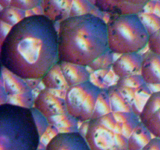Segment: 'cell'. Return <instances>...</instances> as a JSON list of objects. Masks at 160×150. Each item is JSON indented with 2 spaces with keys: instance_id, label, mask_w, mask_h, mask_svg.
Returning <instances> with one entry per match:
<instances>
[{
  "instance_id": "1",
  "label": "cell",
  "mask_w": 160,
  "mask_h": 150,
  "mask_svg": "<svg viewBox=\"0 0 160 150\" xmlns=\"http://www.w3.org/2000/svg\"><path fill=\"white\" fill-rule=\"evenodd\" d=\"M56 23L34 15L12 27L0 47L2 67L23 80L42 79L59 62Z\"/></svg>"
},
{
  "instance_id": "2",
  "label": "cell",
  "mask_w": 160,
  "mask_h": 150,
  "mask_svg": "<svg viewBox=\"0 0 160 150\" xmlns=\"http://www.w3.org/2000/svg\"><path fill=\"white\" fill-rule=\"evenodd\" d=\"M59 61L88 67L108 48L107 23L93 14L59 23Z\"/></svg>"
},
{
  "instance_id": "3",
  "label": "cell",
  "mask_w": 160,
  "mask_h": 150,
  "mask_svg": "<svg viewBox=\"0 0 160 150\" xmlns=\"http://www.w3.org/2000/svg\"><path fill=\"white\" fill-rule=\"evenodd\" d=\"M40 143L31 109L0 105V150H38Z\"/></svg>"
},
{
  "instance_id": "4",
  "label": "cell",
  "mask_w": 160,
  "mask_h": 150,
  "mask_svg": "<svg viewBox=\"0 0 160 150\" xmlns=\"http://www.w3.org/2000/svg\"><path fill=\"white\" fill-rule=\"evenodd\" d=\"M107 34L108 48L118 55L139 52L148 45L149 38L138 14L110 16Z\"/></svg>"
},
{
  "instance_id": "5",
  "label": "cell",
  "mask_w": 160,
  "mask_h": 150,
  "mask_svg": "<svg viewBox=\"0 0 160 150\" xmlns=\"http://www.w3.org/2000/svg\"><path fill=\"white\" fill-rule=\"evenodd\" d=\"M112 112L89 121L85 139L92 150H128V138L116 131Z\"/></svg>"
},
{
  "instance_id": "6",
  "label": "cell",
  "mask_w": 160,
  "mask_h": 150,
  "mask_svg": "<svg viewBox=\"0 0 160 150\" xmlns=\"http://www.w3.org/2000/svg\"><path fill=\"white\" fill-rule=\"evenodd\" d=\"M100 90L90 81L69 88L65 97L68 113L81 123L92 120Z\"/></svg>"
},
{
  "instance_id": "7",
  "label": "cell",
  "mask_w": 160,
  "mask_h": 150,
  "mask_svg": "<svg viewBox=\"0 0 160 150\" xmlns=\"http://www.w3.org/2000/svg\"><path fill=\"white\" fill-rule=\"evenodd\" d=\"M150 0H95V7L109 16L138 14Z\"/></svg>"
},
{
  "instance_id": "8",
  "label": "cell",
  "mask_w": 160,
  "mask_h": 150,
  "mask_svg": "<svg viewBox=\"0 0 160 150\" xmlns=\"http://www.w3.org/2000/svg\"><path fill=\"white\" fill-rule=\"evenodd\" d=\"M34 107L47 119L68 112L65 98L57 96L51 89L45 88H42L34 98Z\"/></svg>"
},
{
  "instance_id": "9",
  "label": "cell",
  "mask_w": 160,
  "mask_h": 150,
  "mask_svg": "<svg viewBox=\"0 0 160 150\" xmlns=\"http://www.w3.org/2000/svg\"><path fill=\"white\" fill-rule=\"evenodd\" d=\"M45 150H92L85 138L78 131L59 133L46 145Z\"/></svg>"
},
{
  "instance_id": "10",
  "label": "cell",
  "mask_w": 160,
  "mask_h": 150,
  "mask_svg": "<svg viewBox=\"0 0 160 150\" xmlns=\"http://www.w3.org/2000/svg\"><path fill=\"white\" fill-rule=\"evenodd\" d=\"M142 56L138 52L120 55L114 61L111 68L118 78L140 74Z\"/></svg>"
},
{
  "instance_id": "11",
  "label": "cell",
  "mask_w": 160,
  "mask_h": 150,
  "mask_svg": "<svg viewBox=\"0 0 160 150\" xmlns=\"http://www.w3.org/2000/svg\"><path fill=\"white\" fill-rule=\"evenodd\" d=\"M73 0H42L43 15L54 23H60L70 17Z\"/></svg>"
},
{
  "instance_id": "12",
  "label": "cell",
  "mask_w": 160,
  "mask_h": 150,
  "mask_svg": "<svg viewBox=\"0 0 160 150\" xmlns=\"http://www.w3.org/2000/svg\"><path fill=\"white\" fill-rule=\"evenodd\" d=\"M141 76L146 84H160V56L148 50L142 56Z\"/></svg>"
},
{
  "instance_id": "13",
  "label": "cell",
  "mask_w": 160,
  "mask_h": 150,
  "mask_svg": "<svg viewBox=\"0 0 160 150\" xmlns=\"http://www.w3.org/2000/svg\"><path fill=\"white\" fill-rule=\"evenodd\" d=\"M59 64L69 87L90 81L91 73L88 67L68 62H59Z\"/></svg>"
},
{
  "instance_id": "14",
  "label": "cell",
  "mask_w": 160,
  "mask_h": 150,
  "mask_svg": "<svg viewBox=\"0 0 160 150\" xmlns=\"http://www.w3.org/2000/svg\"><path fill=\"white\" fill-rule=\"evenodd\" d=\"M0 85L4 88L8 96L17 95L31 90L27 85L25 80L2 67Z\"/></svg>"
},
{
  "instance_id": "15",
  "label": "cell",
  "mask_w": 160,
  "mask_h": 150,
  "mask_svg": "<svg viewBox=\"0 0 160 150\" xmlns=\"http://www.w3.org/2000/svg\"><path fill=\"white\" fill-rule=\"evenodd\" d=\"M42 83L45 88L52 90H67L70 88L64 78L59 62L52 67L44 75Z\"/></svg>"
},
{
  "instance_id": "16",
  "label": "cell",
  "mask_w": 160,
  "mask_h": 150,
  "mask_svg": "<svg viewBox=\"0 0 160 150\" xmlns=\"http://www.w3.org/2000/svg\"><path fill=\"white\" fill-rule=\"evenodd\" d=\"M152 138L149 130L141 122L128 138V150H142Z\"/></svg>"
},
{
  "instance_id": "17",
  "label": "cell",
  "mask_w": 160,
  "mask_h": 150,
  "mask_svg": "<svg viewBox=\"0 0 160 150\" xmlns=\"http://www.w3.org/2000/svg\"><path fill=\"white\" fill-rule=\"evenodd\" d=\"M107 90L112 112H132L131 104L120 93L117 84L109 86Z\"/></svg>"
},
{
  "instance_id": "18",
  "label": "cell",
  "mask_w": 160,
  "mask_h": 150,
  "mask_svg": "<svg viewBox=\"0 0 160 150\" xmlns=\"http://www.w3.org/2000/svg\"><path fill=\"white\" fill-rule=\"evenodd\" d=\"M48 121L49 124L54 125L59 133L76 132L79 129L78 121L68 112L48 118Z\"/></svg>"
},
{
  "instance_id": "19",
  "label": "cell",
  "mask_w": 160,
  "mask_h": 150,
  "mask_svg": "<svg viewBox=\"0 0 160 150\" xmlns=\"http://www.w3.org/2000/svg\"><path fill=\"white\" fill-rule=\"evenodd\" d=\"M151 95V90L146 84L139 87L136 91L131 107H132V112L138 117Z\"/></svg>"
},
{
  "instance_id": "20",
  "label": "cell",
  "mask_w": 160,
  "mask_h": 150,
  "mask_svg": "<svg viewBox=\"0 0 160 150\" xmlns=\"http://www.w3.org/2000/svg\"><path fill=\"white\" fill-rule=\"evenodd\" d=\"M27 17L26 12L12 6L3 8L0 12V20L11 27L20 23Z\"/></svg>"
},
{
  "instance_id": "21",
  "label": "cell",
  "mask_w": 160,
  "mask_h": 150,
  "mask_svg": "<svg viewBox=\"0 0 160 150\" xmlns=\"http://www.w3.org/2000/svg\"><path fill=\"white\" fill-rule=\"evenodd\" d=\"M112 112L107 88H102L98 94L92 119H97Z\"/></svg>"
},
{
  "instance_id": "22",
  "label": "cell",
  "mask_w": 160,
  "mask_h": 150,
  "mask_svg": "<svg viewBox=\"0 0 160 150\" xmlns=\"http://www.w3.org/2000/svg\"><path fill=\"white\" fill-rule=\"evenodd\" d=\"M160 109V92H153L147 101L145 107L142 109L139 119L142 123H145L153 114Z\"/></svg>"
},
{
  "instance_id": "23",
  "label": "cell",
  "mask_w": 160,
  "mask_h": 150,
  "mask_svg": "<svg viewBox=\"0 0 160 150\" xmlns=\"http://www.w3.org/2000/svg\"><path fill=\"white\" fill-rule=\"evenodd\" d=\"M138 15L149 35L160 29V17L156 14L142 12Z\"/></svg>"
},
{
  "instance_id": "24",
  "label": "cell",
  "mask_w": 160,
  "mask_h": 150,
  "mask_svg": "<svg viewBox=\"0 0 160 150\" xmlns=\"http://www.w3.org/2000/svg\"><path fill=\"white\" fill-rule=\"evenodd\" d=\"M34 98L33 96L32 90H29L20 95L8 96L7 102H6V103L9 104L28 108V109H31L34 106Z\"/></svg>"
},
{
  "instance_id": "25",
  "label": "cell",
  "mask_w": 160,
  "mask_h": 150,
  "mask_svg": "<svg viewBox=\"0 0 160 150\" xmlns=\"http://www.w3.org/2000/svg\"><path fill=\"white\" fill-rule=\"evenodd\" d=\"M113 53L111 52L109 50H107L106 52L97 58L93 61L90 65L88 67V69H92V71H98L103 69L110 68L114 62Z\"/></svg>"
},
{
  "instance_id": "26",
  "label": "cell",
  "mask_w": 160,
  "mask_h": 150,
  "mask_svg": "<svg viewBox=\"0 0 160 150\" xmlns=\"http://www.w3.org/2000/svg\"><path fill=\"white\" fill-rule=\"evenodd\" d=\"M94 8L95 6L88 0H73L70 17H79L90 14Z\"/></svg>"
},
{
  "instance_id": "27",
  "label": "cell",
  "mask_w": 160,
  "mask_h": 150,
  "mask_svg": "<svg viewBox=\"0 0 160 150\" xmlns=\"http://www.w3.org/2000/svg\"><path fill=\"white\" fill-rule=\"evenodd\" d=\"M143 78L141 76V74L131 75V76L126 77V78H118L116 84L121 87L131 88L138 89L139 87L145 84Z\"/></svg>"
},
{
  "instance_id": "28",
  "label": "cell",
  "mask_w": 160,
  "mask_h": 150,
  "mask_svg": "<svg viewBox=\"0 0 160 150\" xmlns=\"http://www.w3.org/2000/svg\"><path fill=\"white\" fill-rule=\"evenodd\" d=\"M31 110L33 114V117H34L36 126H37L39 134H40V136L42 137V136L45 134L47 128H48V125H49L48 119H47L40 111H38L36 108H34V106H33L32 108H31Z\"/></svg>"
},
{
  "instance_id": "29",
  "label": "cell",
  "mask_w": 160,
  "mask_h": 150,
  "mask_svg": "<svg viewBox=\"0 0 160 150\" xmlns=\"http://www.w3.org/2000/svg\"><path fill=\"white\" fill-rule=\"evenodd\" d=\"M144 124L149 130L153 137L160 138V109L153 114Z\"/></svg>"
},
{
  "instance_id": "30",
  "label": "cell",
  "mask_w": 160,
  "mask_h": 150,
  "mask_svg": "<svg viewBox=\"0 0 160 150\" xmlns=\"http://www.w3.org/2000/svg\"><path fill=\"white\" fill-rule=\"evenodd\" d=\"M42 0H11L9 6L27 12L39 6Z\"/></svg>"
},
{
  "instance_id": "31",
  "label": "cell",
  "mask_w": 160,
  "mask_h": 150,
  "mask_svg": "<svg viewBox=\"0 0 160 150\" xmlns=\"http://www.w3.org/2000/svg\"><path fill=\"white\" fill-rule=\"evenodd\" d=\"M140 123L141 121L139 117L134 114L129 120H128V121L125 122V123H122V127H123L122 134L124 136H126L128 138L131 136V134H132L134 130L136 128V127H137Z\"/></svg>"
},
{
  "instance_id": "32",
  "label": "cell",
  "mask_w": 160,
  "mask_h": 150,
  "mask_svg": "<svg viewBox=\"0 0 160 150\" xmlns=\"http://www.w3.org/2000/svg\"><path fill=\"white\" fill-rule=\"evenodd\" d=\"M147 46L150 52L160 56V29L149 35Z\"/></svg>"
},
{
  "instance_id": "33",
  "label": "cell",
  "mask_w": 160,
  "mask_h": 150,
  "mask_svg": "<svg viewBox=\"0 0 160 150\" xmlns=\"http://www.w3.org/2000/svg\"><path fill=\"white\" fill-rule=\"evenodd\" d=\"M59 133V130L54 126V125L49 124L45 134L41 137V143L45 145L46 146L48 144V142L53 138L56 135H57Z\"/></svg>"
},
{
  "instance_id": "34",
  "label": "cell",
  "mask_w": 160,
  "mask_h": 150,
  "mask_svg": "<svg viewBox=\"0 0 160 150\" xmlns=\"http://www.w3.org/2000/svg\"><path fill=\"white\" fill-rule=\"evenodd\" d=\"M112 113H113L117 122L121 123H123L129 120L134 115L133 112H112Z\"/></svg>"
},
{
  "instance_id": "35",
  "label": "cell",
  "mask_w": 160,
  "mask_h": 150,
  "mask_svg": "<svg viewBox=\"0 0 160 150\" xmlns=\"http://www.w3.org/2000/svg\"><path fill=\"white\" fill-rule=\"evenodd\" d=\"M142 150H160V138L153 137Z\"/></svg>"
},
{
  "instance_id": "36",
  "label": "cell",
  "mask_w": 160,
  "mask_h": 150,
  "mask_svg": "<svg viewBox=\"0 0 160 150\" xmlns=\"http://www.w3.org/2000/svg\"><path fill=\"white\" fill-rule=\"evenodd\" d=\"M0 33H1V44L2 43L3 41L5 40V38H6V36L8 35L9 32L10 31L11 28L12 27L9 26V25L6 24V23H3V22L1 21L0 23Z\"/></svg>"
},
{
  "instance_id": "37",
  "label": "cell",
  "mask_w": 160,
  "mask_h": 150,
  "mask_svg": "<svg viewBox=\"0 0 160 150\" xmlns=\"http://www.w3.org/2000/svg\"><path fill=\"white\" fill-rule=\"evenodd\" d=\"M156 2H157V0H150V1L145 5V8H144L142 12H148V13H153L155 7H156Z\"/></svg>"
},
{
  "instance_id": "38",
  "label": "cell",
  "mask_w": 160,
  "mask_h": 150,
  "mask_svg": "<svg viewBox=\"0 0 160 150\" xmlns=\"http://www.w3.org/2000/svg\"><path fill=\"white\" fill-rule=\"evenodd\" d=\"M25 82H26L28 88H29L31 90H32L33 88H38V86L39 85L40 82H42V79H28L25 80Z\"/></svg>"
},
{
  "instance_id": "39",
  "label": "cell",
  "mask_w": 160,
  "mask_h": 150,
  "mask_svg": "<svg viewBox=\"0 0 160 150\" xmlns=\"http://www.w3.org/2000/svg\"><path fill=\"white\" fill-rule=\"evenodd\" d=\"M89 121H90V120H89ZM89 121L82 122V123H81V125L79 127V129H78V132H79L81 135L84 136V138H85L86 133H87L88 128Z\"/></svg>"
},
{
  "instance_id": "40",
  "label": "cell",
  "mask_w": 160,
  "mask_h": 150,
  "mask_svg": "<svg viewBox=\"0 0 160 150\" xmlns=\"http://www.w3.org/2000/svg\"><path fill=\"white\" fill-rule=\"evenodd\" d=\"M8 95L5 91L4 88L0 85V105L5 104L7 102Z\"/></svg>"
},
{
  "instance_id": "41",
  "label": "cell",
  "mask_w": 160,
  "mask_h": 150,
  "mask_svg": "<svg viewBox=\"0 0 160 150\" xmlns=\"http://www.w3.org/2000/svg\"><path fill=\"white\" fill-rule=\"evenodd\" d=\"M151 90L152 93L153 92H160V84H147Z\"/></svg>"
},
{
  "instance_id": "42",
  "label": "cell",
  "mask_w": 160,
  "mask_h": 150,
  "mask_svg": "<svg viewBox=\"0 0 160 150\" xmlns=\"http://www.w3.org/2000/svg\"><path fill=\"white\" fill-rule=\"evenodd\" d=\"M153 13L156 14V16H158V17H160V1H158L157 0V2H156V7H155Z\"/></svg>"
},
{
  "instance_id": "43",
  "label": "cell",
  "mask_w": 160,
  "mask_h": 150,
  "mask_svg": "<svg viewBox=\"0 0 160 150\" xmlns=\"http://www.w3.org/2000/svg\"><path fill=\"white\" fill-rule=\"evenodd\" d=\"M10 2L11 0H0V5H1L2 9L10 6Z\"/></svg>"
},
{
  "instance_id": "44",
  "label": "cell",
  "mask_w": 160,
  "mask_h": 150,
  "mask_svg": "<svg viewBox=\"0 0 160 150\" xmlns=\"http://www.w3.org/2000/svg\"><path fill=\"white\" fill-rule=\"evenodd\" d=\"M88 1L90 2L93 6H95V0H88Z\"/></svg>"
},
{
  "instance_id": "45",
  "label": "cell",
  "mask_w": 160,
  "mask_h": 150,
  "mask_svg": "<svg viewBox=\"0 0 160 150\" xmlns=\"http://www.w3.org/2000/svg\"><path fill=\"white\" fill-rule=\"evenodd\" d=\"M158 1H160V0H158Z\"/></svg>"
}]
</instances>
